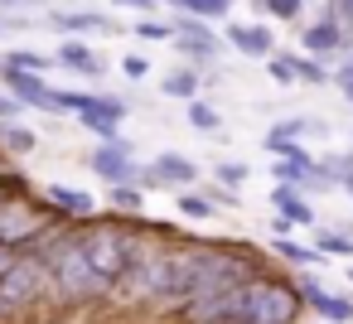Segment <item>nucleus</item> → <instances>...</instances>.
<instances>
[{
    "label": "nucleus",
    "mask_w": 353,
    "mask_h": 324,
    "mask_svg": "<svg viewBox=\"0 0 353 324\" xmlns=\"http://www.w3.org/2000/svg\"><path fill=\"white\" fill-rule=\"evenodd\" d=\"M228 324H247V319H228Z\"/></svg>",
    "instance_id": "38"
},
{
    "label": "nucleus",
    "mask_w": 353,
    "mask_h": 324,
    "mask_svg": "<svg viewBox=\"0 0 353 324\" xmlns=\"http://www.w3.org/2000/svg\"><path fill=\"white\" fill-rule=\"evenodd\" d=\"M247 174H252L247 165H232V160L218 165V179H223V184H247Z\"/></svg>",
    "instance_id": "28"
},
{
    "label": "nucleus",
    "mask_w": 353,
    "mask_h": 324,
    "mask_svg": "<svg viewBox=\"0 0 353 324\" xmlns=\"http://www.w3.org/2000/svg\"><path fill=\"white\" fill-rule=\"evenodd\" d=\"M339 44H348V34H343V20H339L334 10H329L319 25L305 30V49H310V54H329V49H339Z\"/></svg>",
    "instance_id": "12"
},
{
    "label": "nucleus",
    "mask_w": 353,
    "mask_h": 324,
    "mask_svg": "<svg viewBox=\"0 0 353 324\" xmlns=\"http://www.w3.org/2000/svg\"><path fill=\"white\" fill-rule=\"evenodd\" d=\"M305 131H314V121H281V126H271V131H266V145L276 150L281 141H295V136H305Z\"/></svg>",
    "instance_id": "21"
},
{
    "label": "nucleus",
    "mask_w": 353,
    "mask_h": 324,
    "mask_svg": "<svg viewBox=\"0 0 353 324\" xmlns=\"http://www.w3.org/2000/svg\"><path fill=\"white\" fill-rule=\"evenodd\" d=\"M155 6H170V0H155Z\"/></svg>",
    "instance_id": "39"
},
{
    "label": "nucleus",
    "mask_w": 353,
    "mask_h": 324,
    "mask_svg": "<svg viewBox=\"0 0 353 324\" xmlns=\"http://www.w3.org/2000/svg\"><path fill=\"white\" fill-rule=\"evenodd\" d=\"M141 39H174V25H160V20H141L136 25Z\"/></svg>",
    "instance_id": "27"
},
{
    "label": "nucleus",
    "mask_w": 353,
    "mask_h": 324,
    "mask_svg": "<svg viewBox=\"0 0 353 324\" xmlns=\"http://www.w3.org/2000/svg\"><path fill=\"white\" fill-rule=\"evenodd\" d=\"M271 174L285 179V184H314V179H324L310 155H281V160H271Z\"/></svg>",
    "instance_id": "14"
},
{
    "label": "nucleus",
    "mask_w": 353,
    "mask_h": 324,
    "mask_svg": "<svg viewBox=\"0 0 353 324\" xmlns=\"http://www.w3.org/2000/svg\"><path fill=\"white\" fill-rule=\"evenodd\" d=\"M20 112H25V102H20V97L0 92V121H20Z\"/></svg>",
    "instance_id": "30"
},
{
    "label": "nucleus",
    "mask_w": 353,
    "mask_h": 324,
    "mask_svg": "<svg viewBox=\"0 0 353 324\" xmlns=\"http://www.w3.org/2000/svg\"><path fill=\"white\" fill-rule=\"evenodd\" d=\"M0 83H6L10 97H20L25 107L34 112H63L59 107V88L44 83V73H30V68H10V63H0Z\"/></svg>",
    "instance_id": "4"
},
{
    "label": "nucleus",
    "mask_w": 353,
    "mask_h": 324,
    "mask_svg": "<svg viewBox=\"0 0 353 324\" xmlns=\"http://www.w3.org/2000/svg\"><path fill=\"white\" fill-rule=\"evenodd\" d=\"M179 213H184V218H213V203H208L203 194H184V199H179Z\"/></svg>",
    "instance_id": "24"
},
{
    "label": "nucleus",
    "mask_w": 353,
    "mask_h": 324,
    "mask_svg": "<svg viewBox=\"0 0 353 324\" xmlns=\"http://www.w3.org/2000/svg\"><path fill=\"white\" fill-rule=\"evenodd\" d=\"M39 252L49 261V281H54V300L59 305H92V300L112 295V281L88 261L78 232H44Z\"/></svg>",
    "instance_id": "1"
},
{
    "label": "nucleus",
    "mask_w": 353,
    "mask_h": 324,
    "mask_svg": "<svg viewBox=\"0 0 353 324\" xmlns=\"http://www.w3.org/2000/svg\"><path fill=\"white\" fill-rule=\"evenodd\" d=\"M261 6L276 15V20H295L300 15V6H305V0H261Z\"/></svg>",
    "instance_id": "26"
},
{
    "label": "nucleus",
    "mask_w": 353,
    "mask_h": 324,
    "mask_svg": "<svg viewBox=\"0 0 353 324\" xmlns=\"http://www.w3.org/2000/svg\"><path fill=\"white\" fill-rule=\"evenodd\" d=\"M121 73H126V78H145V73H150V63H145L141 54H126V59H121Z\"/></svg>",
    "instance_id": "31"
},
{
    "label": "nucleus",
    "mask_w": 353,
    "mask_h": 324,
    "mask_svg": "<svg viewBox=\"0 0 353 324\" xmlns=\"http://www.w3.org/2000/svg\"><path fill=\"white\" fill-rule=\"evenodd\" d=\"M339 88H343V97L353 102V59H348V63L339 68Z\"/></svg>",
    "instance_id": "33"
},
{
    "label": "nucleus",
    "mask_w": 353,
    "mask_h": 324,
    "mask_svg": "<svg viewBox=\"0 0 353 324\" xmlns=\"http://www.w3.org/2000/svg\"><path fill=\"white\" fill-rule=\"evenodd\" d=\"M266 68H271V78H276L281 88L300 83V73H295V59H285V54H271V59H266Z\"/></svg>",
    "instance_id": "23"
},
{
    "label": "nucleus",
    "mask_w": 353,
    "mask_h": 324,
    "mask_svg": "<svg viewBox=\"0 0 353 324\" xmlns=\"http://www.w3.org/2000/svg\"><path fill=\"white\" fill-rule=\"evenodd\" d=\"M170 44H174L189 63H213V59H218V49H223V44H218V34H213L199 15L174 20V39H170Z\"/></svg>",
    "instance_id": "5"
},
{
    "label": "nucleus",
    "mask_w": 353,
    "mask_h": 324,
    "mask_svg": "<svg viewBox=\"0 0 353 324\" xmlns=\"http://www.w3.org/2000/svg\"><path fill=\"white\" fill-rule=\"evenodd\" d=\"M49 25L59 34H112L117 30L107 15H92V10H49Z\"/></svg>",
    "instance_id": "9"
},
{
    "label": "nucleus",
    "mask_w": 353,
    "mask_h": 324,
    "mask_svg": "<svg viewBox=\"0 0 353 324\" xmlns=\"http://www.w3.org/2000/svg\"><path fill=\"white\" fill-rule=\"evenodd\" d=\"M314 252H319V256H324V252H329V256H353V237H343V232H319V237H314Z\"/></svg>",
    "instance_id": "20"
},
{
    "label": "nucleus",
    "mask_w": 353,
    "mask_h": 324,
    "mask_svg": "<svg viewBox=\"0 0 353 324\" xmlns=\"http://www.w3.org/2000/svg\"><path fill=\"white\" fill-rule=\"evenodd\" d=\"M6 63L10 68H30V73H49L54 68V59L49 54H34V49H15V54H6Z\"/></svg>",
    "instance_id": "18"
},
{
    "label": "nucleus",
    "mask_w": 353,
    "mask_h": 324,
    "mask_svg": "<svg viewBox=\"0 0 353 324\" xmlns=\"http://www.w3.org/2000/svg\"><path fill=\"white\" fill-rule=\"evenodd\" d=\"M160 92H165V97H179V102H194V97H199V73H194V68H174V73L160 83Z\"/></svg>",
    "instance_id": "17"
},
{
    "label": "nucleus",
    "mask_w": 353,
    "mask_h": 324,
    "mask_svg": "<svg viewBox=\"0 0 353 324\" xmlns=\"http://www.w3.org/2000/svg\"><path fill=\"white\" fill-rule=\"evenodd\" d=\"M300 300H310L329 324H353V300H343V295H329L324 285H314L310 276H300Z\"/></svg>",
    "instance_id": "8"
},
{
    "label": "nucleus",
    "mask_w": 353,
    "mask_h": 324,
    "mask_svg": "<svg viewBox=\"0 0 353 324\" xmlns=\"http://www.w3.org/2000/svg\"><path fill=\"white\" fill-rule=\"evenodd\" d=\"M39 0H0V10H34Z\"/></svg>",
    "instance_id": "34"
},
{
    "label": "nucleus",
    "mask_w": 353,
    "mask_h": 324,
    "mask_svg": "<svg viewBox=\"0 0 353 324\" xmlns=\"http://www.w3.org/2000/svg\"><path fill=\"white\" fill-rule=\"evenodd\" d=\"M88 165H92V174L107 179V184H136V174H141V165L131 160V145H126V141H102V145L88 155Z\"/></svg>",
    "instance_id": "6"
},
{
    "label": "nucleus",
    "mask_w": 353,
    "mask_h": 324,
    "mask_svg": "<svg viewBox=\"0 0 353 324\" xmlns=\"http://www.w3.org/2000/svg\"><path fill=\"white\" fill-rule=\"evenodd\" d=\"M295 73H300L305 83H324V68H319L314 59H295Z\"/></svg>",
    "instance_id": "32"
},
{
    "label": "nucleus",
    "mask_w": 353,
    "mask_h": 324,
    "mask_svg": "<svg viewBox=\"0 0 353 324\" xmlns=\"http://www.w3.org/2000/svg\"><path fill=\"white\" fill-rule=\"evenodd\" d=\"M49 295H54L49 261H44L39 247H25L6 271H0V324H20V319H30Z\"/></svg>",
    "instance_id": "2"
},
{
    "label": "nucleus",
    "mask_w": 353,
    "mask_h": 324,
    "mask_svg": "<svg viewBox=\"0 0 353 324\" xmlns=\"http://www.w3.org/2000/svg\"><path fill=\"white\" fill-rule=\"evenodd\" d=\"M54 63H63V68H73V73H83V78H102V73H107V63H102L88 44H78V39L59 44V49H54Z\"/></svg>",
    "instance_id": "10"
},
{
    "label": "nucleus",
    "mask_w": 353,
    "mask_h": 324,
    "mask_svg": "<svg viewBox=\"0 0 353 324\" xmlns=\"http://www.w3.org/2000/svg\"><path fill=\"white\" fill-rule=\"evenodd\" d=\"M228 44L247 59H271V34L261 25H228Z\"/></svg>",
    "instance_id": "13"
},
{
    "label": "nucleus",
    "mask_w": 353,
    "mask_h": 324,
    "mask_svg": "<svg viewBox=\"0 0 353 324\" xmlns=\"http://www.w3.org/2000/svg\"><path fill=\"white\" fill-rule=\"evenodd\" d=\"M228 10H232V0H199L194 15H199V20H218V15H228Z\"/></svg>",
    "instance_id": "29"
},
{
    "label": "nucleus",
    "mask_w": 353,
    "mask_h": 324,
    "mask_svg": "<svg viewBox=\"0 0 353 324\" xmlns=\"http://www.w3.org/2000/svg\"><path fill=\"white\" fill-rule=\"evenodd\" d=\"M189 126H194V131H218V126H223V117H218L208 102H199V97H194V102H189Z\"/></svg>",
    "instance_id": "19"
},
{
    "label": "nucleus",
    "mask_w": 353,
    "mask_h": 324,
    "mask_svg": "<svg viewBox=\"0 0 353 324\" xmlns=\"http://www.w3.org/2000/svg\"><path fill=\"white\" fill-rule=\"evenodd\" d=\"M348 276H353V271H348Z\"/></svg>",
    "instance_id": "40"
},
{
    "label": "nucleus",
    "mask_w": 353,
    "mask_h": 324,
    "mask_svg": "<svg viewBox=\"0 0 353 324\" xmlns=\"http://www.w3.org/2000/svg\"><path fill=\"white\" fill-rule=\"evenodd\" d=\"M276 252H281V256H285V261H300V266H305V261H314V256H319V252H310V247H295V242H290V237H281V242H276Z\"/></svg>",
    "instance_id": "25"
},
{
    "label": "nucleus",
    "mask_w": 353,
    "mask_h": 324,
    "mask_svg": "<svg viewBox=\"0 0 353 324\" xmlns=\"http://www.w3.org/2000/svg\"><path fill=\"white\" fill-rule=\"evenodd\" d=\"M44 208L54 218H73V223H88L97 213V199L88 189H73V184H49L44 189Z\"/></svg>",
    "instance_id": "7"
},
{
    "label": "nucleus",
    "mask_w": 353,
    "mask_h": 324,
    "mask_svg": "<svg viewBox=\"0 0 353 324\" xmlns=\"http://www.w3.org/2000/svg\"><path fill=\"white\" fill-rule=\"evenodd\" d=\"M271 203H276V213L281 218H290V223H314V213H310V203L300 199V184H276V194H271Z\"/></svg>",
    "instance_id": "15"
},
{
    "label": "nucleus",
    "mask_w": 353,
    "mask_h": 324,
    "mask_svg": "<svg viewBox=\"0 0 353 324\" xmlns=\"http://www.w3.org/2000/svg\"><path fill=\"white\" fill-rule=\"evenodd\" d=\"M339 6H343V10H334L339 20H343V15H353V0H339Z\"/></svg>",
    "instance_id": "37"
},
{
    "label": "nucleus",
    "mask_w": 353,
    "mask_h": 324,
    "mask_svg": "<svg viewBox=\"0 0 353 324\" xmlns=\"http://www.w3.org/2000/svg\"><path fill=\"white\" fill-rule=\"evenodd\" d=\"M15 256H20V247H6V242H0V271H6V266H10Z\"/></svg>",
    "instance_id": "36"
},
{
    "label": "nucleus",
    "mask_w": 353,
    "mask_h": 324,
    "mask_svg": "<svg viewBox=\"0 0 353 324\" xmlns=\"http://www.w3.org/2000/svg\"><path fill=\"white\" fill-rule=\"evenodd\" d=\"M39 145V136L30 131V126H20V121H0V150L6 155H30Z\"/></svg>",
    "instance_id": "16"
},
{
    "label": "nucleus",
    "mask_w": 353,
    "mask_h": 324,
    "mask_svg": "<svg viewBox=\"0 0 353 324\" xmlns=\"http://www.w3.org/2000/svg\"><path fill=\"white\" fill-rule=\"evenodd\" d=\"M150 170H155V179H160V184H179V189H189V184L199 179V165H194L189 155H179V150H165Z\"/></svg>",
    "instance_id": "11"
},
{
    "label": "nucleus",
    "mask_w": 353,
    "mask_h": 324,
    "mask_svg": "<svg viewBox=\"0 0 353 324\" xmlns=\"http://www.w3.org/2000/svg\"><path fill=\"white\" fill-rule=\"evenodd\" d=\"M78 242H83L88 261L112 281V290H117V281L126 276V266H131V256H136V247H141V237H136L126 223H117V218H97V213L78 227Z\"/></svg>",
    "instance_id": "3"
},
{
    "label": "nucleus",
    "mask_w": 353,
    "mask_h": 324,
    "mask_svg": "<svg viewBox=\"0 0 353 324\" xmlns=\"http://www.w3.org/2000/svg\"><path fill=\"white\" fill-rule=\"evenodd\" d=\"M112 6H126V10H155V0H112Z\"/></svg>",
    "instance_id": "35"
},
{
    "label": "nucleus",
    "mask_w": 353,
    "mask_h": 324,
    "mask_svg": "<svg viewBox=\"0 0 353 324\" xmlns=\"http://www.w3.org/2000/svg\"><path fill=\"white\" fill-rule=\"evenodd\" d=\"M112 203H117L121 213H141V208H145V199H141L136 184H112Z\"/></svg>",
    "instance_id": "22"
}]
</instances>
